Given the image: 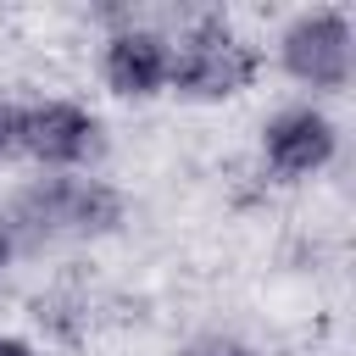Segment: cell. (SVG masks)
Returning a JSON list of instances; mask_svg holds the SVG:
<instances>
[{"label":"cell","mask_w":356,"mask_h":356,"mask_svg":"<svg viewBox=\"0 0 356 356\" xmlns=\"http://www.w3.org/2000/svg\"><path fill=\"white\" fill-rule=\"evenodd\" d=\"M128 222V200L117 184L95 178V172H50L33 178L22 189H11V200L0 206V234L22 250H44V245H83V239H106Z\"/></svg>","instance_id":"obj_1"},{"label":"cell","mask_w":356,"mask_h":356,"mask_svg":"<svg viewBox=\"0 0 356 356\" xmlns=\"http://www.w3.org/2000/svg\"><path fill=\"white\" fill-rule=\"evenodd\" d=\"M17 161H22V100L0 95V167H17Z\"/></svg>","instance_id":"obj_7"},{"label":"cell","mask_w":356,"mask_h":356,"mask_svg":"<svg viewBox=\"0 0 356 356\" xmlns=\"http://www.w3.org/2000/svg\"><path fill=\"white\" fill-rule=\"evenodd\" d=\"M106 150V122L72 95L22 100V161L39 172H89Z\"/></svg>","instance_id":"obj_4"},{"label":"cell","mask_w":356,"mask_h":356,"mask_svg":"<svg viewBox=\"0 0 356 356\" xmlns=\"http://www.w3.org/2000/svg\"><path fill=\"white\" fill-rule=\"evenodd\" d=\"M11 267H17V245H11L6 234H0V284L11 278Z\"/></svg>","instance_id":"obj_10"},{"label":"cell","mask_w":356,"mask_h":356,"mask_svg":"<svg viewBox=\"0 0 356 356\" xmlns=\"http://www.w3.org/2000/svg\"><path fill=\"white\" fill-rule=\"evenodd\" d=\"M339 145H345V134H339L334 111L317 106V100H289V106L267 111L261 117V139H256L261 172H273L278 184L323 178L339 161Z\"/></svg>","instance_id":"obj_5"},{"label":"cell","mask_w":356,"mask_h":356,"mask_svg":"<svg viewBox=\"0 0 356 356\" xmlns=\"http://www.w3.org/2000/svg\"><path fill=\"white\" fill-rule=\"evenodd\" d=\"M261 44L222 11H195L172 33V83L167 95L189 106H222L256 89L261 78Z\"/></svg>","instance_id":"obj_2"},{"label":"cell","mask_w":356,"mask_h":356,"mask_svg":"<svg viewBox=\"0 0 356 356\" xmlns=\"http://www.w3.org/2000/svg\"><path fill=\"white\" fill-rule=\"evenodd\" d=\"M189 356H261L250 339H239V334H228V328H211V334H200L195 345H189Z\"/></svg>","instance_id":"obj_8"},{"label":"cell","mask_w":356,"mask_h":356,"mask_svg":"<svg viewBox=\"0 0 356 356\" xmlns=\"http://www.w3.org/2000/svg\"><path fill=\"white\" fill-rule=\"evenodd\" d=\"M273 61L278 72L306 89V100H334L356 83V22L345 6H306L284 17L273 33Z\"/></svg>","instance_id":"obj_3"},{"label":"cell","mask_w":356,"mask_h":356,"mask_svg":"<svg viewBox=\"0 0 356 356\" xmlns=\"http://www.w3.org/2000/svg\"><path fill=\"white\" fill-rule=\"evenodd\" d=\"M0 356H39V345H33L28 334H11V328H0Z\"/></svg>","instance_id":"obj_9"},{"label":"cell","mask_w":356,"mask_h":356,"mask_svg":"<svg viewBox=\"0 0 356 356\" xmlns=\"http://www.w3.org/2000/svg\"><path fill=\"white\" fill-rule=\"evenodd\" d=\"M100 83H106V95H117L128 106L161 100L172 83V33L145 17L111 22L100 39Z\"/></svg>","instance_id":"obj_6"}]
</instances>
